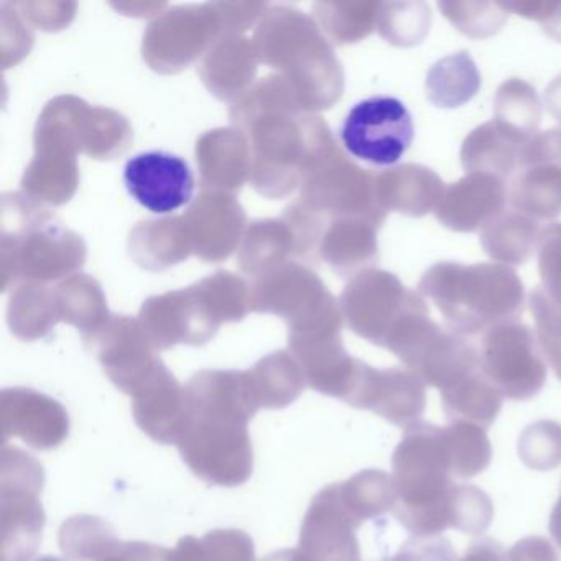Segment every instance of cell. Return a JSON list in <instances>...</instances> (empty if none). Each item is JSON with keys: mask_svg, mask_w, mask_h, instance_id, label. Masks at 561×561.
<instances>
[{"mask_svg": "<svg viewBox=\"0 0 561 561\" xmlns=\"http://www.w3.org/2000/svg\"><path fill=\"white\" fill-rule=\"evenodd\" d=\"M185 393V425L176 443L183 461L208 484H244L254 471L249 420L259 412L248 380L203 374Z\"/></svg>", "mask_w": 561, "mask_h": 561, "instance_id": "obj_1", "label": "cell"}, {"mask_svg": "<svg viewBox=\"0 0 561 561\" xmlns=\"http://www.w3.org/2000/svg\"><path fill=\"white\" fill-rule=\"evenodd\" d=\"M397 505L392 514L416 538L458 530L459 488L455 482L446 426L415 423L392 456Z\"/></svg>", "mask_w": 561, "mask_h": 561, "instance_id": "obj_2", "label": "cell"}, {"mask_svg": "<svg viewBox=\"0 0 561 561\" xmlns=\"http://www.w3.org/2000/svg\"><path fill=\"white\" fill-rule=\"evenodd\" d=\"M419 294L430 298L448 330L465 340L518 321L525 307L520 277L502 264L438 262L423 274Z\"/></svg>", "mask_w": 561, "mask_h": 561, "instance_id": "obj_3", "label": "cell"}, {"mask_svg": "<svg viewBox=\"0 0 561 561\" xmlns=\"http://www.w3.org/2000/svg\"><path fill=\"white\" fill-rule=\"evenodd\" d=\"M41 462L15 446L0 453V561H32L42 541L45 512Z\"/></svg>", "mask_w": 561, "mask_h": 561, "instance_id": "obj_4", "label": "cell"}, {"mask_svg": "<svg viewBox=\"0 0 561 561\" xmlns=\"http://www.w3.org/2000/svg\"><path fill=\"white\" fill-rule=\"evenodd\" d=\"M479 357L488 379L507 399H534L547 382L537 333L520 321L499 324L482 334Z\"/></svg>", "mask_w": 561, "mask_h": 561, "instance_id": "obj_5", "label": "cell"}, {"mask_svg": "<svg viewBox=\"0 0 561 561\" xmlns=\"http://www.w3.org/2000/svg\"><path fill=\"white\" fill-rule=\"evenodd\" d=\"M413 136L412 114L392 96L360 101L347 113L340 130L341 142L351 156L379 167L399 162L412 146Z\"/></svg>", "mask_w": 561, "mask_h": 561, "instance_id": "obj_6", "label": "cell"}, {"mask_svg": "<svg viewBox=\"0 0 561 561\" xmlns=\"http://www.w3.org/2000/svg\"><path fill=\"white\" fill-rule=\"evenodd\" d=\"M124 185L142 208L153 215H170L192 202L195 176L183 157L149 150L127 160Z\"/></svg>", "mask_w": 561, "mask_h": 561, "instance_id": "obj_7", "label": "cell"}, {"mask_svg": "<svg viewBox=\"0 0 561 561\" xmlns=\"http://www.w3.org/2000/svg\"><path fill=\"white\" fill-rule=\"evenodd\" d=\"M356 515L346 507L337 484L328 485L311 501L304 518L300 550L318 561H360Z\"/></svg>", "mask_w": 561, "mask_h": 561, "instance_id": "obj_8", "label": "cell"}, {"mask_svg": "<svg viewBox=\"0 0 561 561\" xmlns=\"http://www.w3.org/2000/svg\"><path fill=\"white\" fill-rule=\"evenodd\" d=\"M2 443L21 438L38 451L57 449L70 433V416L57 400L34 390H4L0 396Z\"/></svg>", "mask_w": 561, "mask_h": 561, "instance_id": "obj_9", "label": "cell"}, {"mask_svg": "<svg viewBox=\"0 0 561 561\" xmlns=\"http://www.w3.org/2000/svg\"><path fill=\"white\" fill-rule=\"evenodd\" d=\"M425 382L409 369L377 370L364 364L359 382L350 399V405L370 410L392 425L409 426L419 423L426 407Z\"/></svg>", "mask_w": 561, "mask_h": 561, "instance_id": "obj_10", "label": "cell"}, {"mask_svg": "<svg viewBox=\"0 0 561 561\" xmlns=\"http://www.w3.org/2000/svg\"><path fill=\"white\" fill-rule=\"evenodd\" d=\"M508 190L505 182L484 173H466L446 186L435 209L436 219L455 232H474L504 211Z\"/></svg>", "mask_w": 561, "mask_h": 561, "instance_id": "obj_11", "label": "cell"}, {"mask_svg": "<svg viewBox=\"0 0 561 561\" xmlns=\"http://www.w3.org/2000/svg\"><path fill=\"white\" fill-rule=\"evenodd\" d=\"M133 397L139 428L157 443L176 446L186 416V393L179 383L156 373Z\"/></svg>", "mask_w": 561, "mask_h": 561, "instance_id": "obj_12", "label": "cell"}, {"mask_svg": "<svg viewBox=\"0 0 561 561\" xmlns=\"http://www.w3.org/2000/svg\"><path fill=\"white\" fill-rule=\"evenodd\" d=\"M445 183L428 167L405 163L380 176V202L387 209L422 218L438 208Z\"/></svg>", "mask_w": 561, "mask_h": 561, "instance_id": "obj_13", "label": "cell"}, {"mask_svg": "<svg viewBox=\"0 0 561 561\" xmlns=\"http://www.w3.org/2000/svg\"><path fill=\"white\" fill-rule=\"evenodd\" d=\"M524 144L505 133L494 121L476 127L461 147V163L466 173H484L505 180L514 175Z\"/></svg>", "mask_w": 561, "mask_h": 561, "instance_id": "obj_14", "label": "cell"}, {"mask_svg": "<svg viewBox=\"0 0 561 561\" xmlns=\"http://www.w3.org/2000/svg\"><path fill=\"white\" fill-rule=\"evenodd\" d=\"M442 392L443 410L449 422H466L488 430L502 409V393L482 367L471 370Z\"/></svg>", "mask_w": 561, "mask_h": 561, "instance_id": "obj_15", "label": "cell"}, {"mask_svg": "<svg viewBox=\"0 0 561 561\" xmlns=\"http://www.w3.org/2000/svg\"><path fill=\"white\" fill-rule=\"evenodd\" d=\"M538 238V221L515 209H504L482 228L481 245L499 264L524 265L534 255Z\"/></svg>", "mask_w": 561, "mask_h": 561, "instance_id": "obj_16", "label": "cell"}, {"mask_svg": "<svg viewBox=\"0 0 561 561\" xmlns=\"http://www.w3.org/2000/svg\"><path fill=\"white\" fill-rule=\"evenodd\" d=\"M508 203L515 211L535 221H553L561 215V169L531 165L520 169L508 190Z\"/></svg>", "mask_w": 561, "mask_h": 561, "instance_id": "obj_17", "label": "cell"}, {"mask_svg": "<svg viewBox=\"0 0 561 561\" xmlns=\"http://www.w3.org/2000/svg\"><path fill=\"white\" fill-rule=\"evenodd\" d=\"M426 98L443 110L465 106L481 88V73L466 51L436 61L426 75Z\"/></svg>", "mask_w": 561, "mask_h": 561, "instance_id": "obj_18", "label": "cell"}, {"mask_svg": "<svg viewBox=\"0 0 561 561\" xmlns=\"http://www.w3.org/2000/svg\"><path fill=\"white\" fill-rule=\"evenodd\" d=\"M494 123L520 144L530 140L541 123V103L535 88L518 78L502 83L494 98Z\"/></svg>", "mask_w": 561, "mask_h": 561, "instance_id": "obj_19", "label": "cell"}, {"mask_svg": "<svg viewBox=\"0 0 561 561\" xmlns=\"http://www.w3.org/2000/svg\"><path fill=\"white\" fill-rule=\"evenodd\" d=\"M58 543L71 561H101L121 545L110 522L98 515L81 514L68 518L60 528Z\"/></svg>", "mask_w": 561, "mask_h": 561, "instance_id": "obj_20", "label": "cell"}, {"mask_svg": "<svg viewBox=\"0 0 561 561\" xmlns=\"http://www.w3.org/2000/svg\"><path fill=\"white\" fill-rule=\"evenodd\" d=\"M346 507L364 524L370 518L393 512L397 491L392 476L379 469H364L353 478L337 484Z\"/></svg>", "mask_w": 561, "mask_h": 561, "instance_id": "obj_21", "label": "cell"}, {"mask_svg": "<svg viewBox=\"0 0 561 561\" xmlns=\"http://www.w3.org/2000/svg\"><path fill=\"white\" fill-rule=\"evenodd\" d=\"M169 561H257L254 541L242 530H213L205 537H183Z\"/></svg>", "mask_w": 561, "mask_h": 561, "instance_id": "obj_22", "label": "cell"}, {"mask_svg": "<svg viewBox=\"0 0 561 561\" xmlns=\"http://www.w3.org/2000/svg\"><path fill=\"white\" fill-rule=\"evenodd\" d=\"M449 455L456 479H471L481 474L492 459V446L485 430L466 422L446 426Z\"/></svg>", "mask_w": 561, "mask_h": 561, "instance_id": "obj_23", "label": "cell"}, {"mask_svg": "<svg viewBox=\"0 0 561 561\" xmlns=\"http://www.w3.org/2000/svg\"><path fill=\"white\" fill-rule=\"evenodd\" d=\"M257 409L278 410L290 405L304 390V380L288 366L287 360L267 364L248 380Z\"/></svg>", "mask_w": 561, "mask_h": 561, "instance_id": "obj_24", "label": "cell"}, {"mask_svg": "<svg viewBox=\"0 0 561 561\" xmlns=\"http://www.w3.org/2000/svg\"><path fill=\"white\" fill-rule=\"evenodd\" d=\"M439 11L462 34L471 38H488L499 34L508 19V11L499 2L448 0L439 2Z\"/></svg>", "mask_w": 561, "mask_h": 561, "instance_id": "obj_25", "label": "cell"}, {"mask_svg": "<svg viewBox=\"0 0 561 561\" xmlns=\"http://www.w3.org/2000/svg\"><path fill=\"white\" fill-rule=\"evenodd\" d=\"M432 25V11L425 2L383 5L380 32L397 47H416L425 41Z\"/></svg>", "mask_w": 561, "mask_h": 561, "instance_id": "obj_26", "label": "cell"}, {"mask_svg": "<svg viewBox=\"0 0 561 561\" xmlns=\"http://www.w3.org/2000/svg\"><path fill=\"white\" fill-rule=\"evenodd\" d=\"M518 453L531 469H553L561 462V425L537 422L522 433Z\"/></svg>", "mask_w": 561, "mask_h": 561, "instance_id": "obj_27", "label": "cell"}, {"mask_svg": "<svg viewBox=\"0 0 561 561\" xmlns=\"http://www.w3.org/2000/svg\"><path fill=\"white\" fill-rule=\"evenodd\" d=\"M537 255L541 291L554 308L561 310V222L541 229Z\"/></svg>", "mask_w": 561, "mask_h": 561, "instance_id": "obj_28", "label": "cell"}, {"mask_svg": "<svg viewBox=\"0 0 561 561\" xmlns=\"http://www.w3.org/2000/svg\"><path fill=\"white\" fill-rule=\"evenodd\" d=\"M531 165H557L561 169V127L537 133L522 146L518 169Z\"/></svg>", "mask_w": 561, "mask_h": 561, "instance_id": "obj_29", "label": "cell"}, {"mask_svg": "<svg viewBox=\"0 0 561 561\" xmlns=\"http://www.w3.org/2000/svg\"><path fill=\"white\" fill-rule=\"evenodd\" d=\"M383 561H458L456 551L446 538H412L396 557Z\"/></svg>", "mask_w": 561, "mask_h": 561, "instance_id": "obj_30", "label": "cell"}, {"mask_svg": "<svg viewBox=\"0 0 561 561\" xmlns=\"http://www.w3.org/2000/svg\"><path fill=\"white\" fill-rule=\"evenodd\" d=\"M508 12L538 22L545 34L561 42V2H508L504 4Z\"/></svg>", "mask_w": 561, "mask_h": 561, "instance_id": "obj_31", "label": "cell"}, {"mask_svg": "<svg viewBox=\"0 0 561 561\" xmlns=\"http://www.w3.org/2000/svg\"><path fill=\"white\" fill-rule=\"evenodd\" d=\"M505 561H560V557L547 538L527 537L505 553Z\"/></svg>", "mask_w": 561, "mask_h": 561, "instance_id": "obj_32", "label": "cell"}, {"mask_svg": "<svg viewBox=\"0 0 561 561\" xmlns=\"http://www.w3.org/2000/svg\"><path fill=\"white\" fill-rule=\"evenodd\" d=\"M170 550L146 541H121L119 547L101 561H169Z\"/></svg>", "mask_w": 561, "mask_h": 561, "instance_id": "obj_33", "label": "cell"}, {"mask_svg": "<svg viewBox=\"0 0 561 561\" xmlns=\"http://www.w3.org/2000/svg\"><path fill=\"white\" fill-rule=\"evenodd\" d=\"M458 561H505V551L499 541L492 538H481L469 545L465 557Z\"/></svg>", "mask_w": 561, "mask_h": 561, "instance_id": "obj_34", "label": "cell"}, {"mask_svg": "<svg viewBox=\"0 0 561 561\" xmlns=\"http://www.w3.org/2000/svg\"><path fill=\"white\" fill-rule=\"evenodd\" d=\"M538 343H540L543 356L550 363L551 369L557 374L558 379L561 380V336H545V334H537Z\"/></svg>", "mask_w": 561, "mask_h": 561, "instance_id": "obj_35", "label": "cell"}, {"mask_svg": "<svg viewBox=\"0 0 561 561\" xmlns=\"http://www.w3.org/2000/svg\"><path fill=\"white\" fill-rule=\"evenodd\" d=\"M545 106L548 113L561 123V75L554 78L547 90H545Z\"/></svg>", "mask_w": 561, "mask_h": 561, "instance_id": "obj_36", "label": "cell"}, {"mask_svg": "<svg viewBox=\"0 0 561 561\" xmlns=\"http://www.w3.org/2000/svg\"><path fill=\"white\" fill-rule=\"evenodd\" d=\"M264 561H318L314 558L308 557L307 553L300 550V548H291V550L275 551V553L268 554Z\"/></svg>", "mask_w": 561, "mask_h": 561, "instance_id": "obj_37", "label": "cell"}, {"mask_svg": "<svg viewBox=\"0 0 561 561\" xmlns=\"http://www.w3.org/2000/svg\"><path fill=\"white\" fill-rule=\"evenodd\" d=\"M550 534L561 548V494L550 515Z\"/></svg>", "mask_w": 561, "mask_h": 561, "instance_id": "obj_38", "label": "cell"}, {"mask_svg": "<svg viewBox=\"0 0 561 561\" xmlns=\"http://www.w3.org/2000/svg\"><path fill=\"white\" fill-rule=\"evenodd\" d=\"M32 561H65L61 558L51 557V554H44V557L34 558Z\"/></svg>", "mask_w": 561, "mask_h": 561, "instance_id": "obj_39", "label": "cell"}]
</instances>
